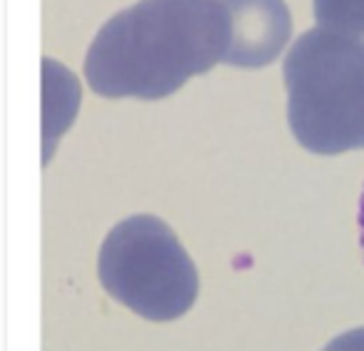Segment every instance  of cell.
<instances>
[{
	"instance_id": "6da1fadb",
	"label": "cell",
	"mask_w": 364,
	"mask_h": 351,
	"mask_svg": "<svg viewBox=\"0 0 364 351\" xmlns=\"http://www.w3.org/2000/svg\"><path fill=\"white\" fill-rule=\"evenodd\" d=\"M230 38L223 0H140L100 28L85 77L102 97L160 100L223 63Z\"/></svg>"
},
{
	"instance_id": "7a4b0ae2",
	"label": "cell",
	"mask_w": 364,
	"mask_h": 351,
	"mask_svg": "<svg viewBox=\"0 0 364 351\" xmlns=\"http://www.w3.org/2000/svg\"><path fill=\"white\" fill-rule=\"evenodd\" d=\"M287 120L294 140L314 155L364 147V38L312 28L284 60Z\"/></svg>"
},
{
	"instance_id": "3957f363",
	"label": "cell",
	"mask_w": 364,
	"mask_h": 351,
	"mask_svg": "<svg viewBox=\"0 0 364 351\" xmlns=\"http://www.w3.org/2000/svg\"><path fill=\"white\" fill-rule=\"evenodd\" d=\"M105 291L147 321H172L193 309L200 279L177 234L152 215H132L110 230L97 256Z\"/></svg>"
},
{
	"instance_id": "277c9868",
	"label": "cell",
	"mask_w": 364,
	"mask_h": 351,
	"mask_svg": "<svg viewBox=\"0 0 364 351\" xmlns=\"http://www.w3.org/2000/svg\"><path fill=\"white\" fill-rule=\"evenodd\" d=\"M232 21L225 60L232 68H264L279 58L292 36L284 0H223Z\"/></svg>"
},
{
	"instance_id": "5b68a950",
	"label": "cell",
	"mask_w": 364,
	"mask_h": 351,
	"mask_svg": "<svg viewBox=\"0 0 364 351\" xmlns=\"http://www.w3.org/2000/svg\"><path fill=\"white\" fill-rule=\"evenodd\" d=\"M314 21L322 28L364 38V0H314Z\"/></svg>"
},
{
	"instance_id": "8992f818",
	"label": "cell",
	"mask_w": 364,
	"mask_h": 351,
	"mask_svg": "<svg viewBox=\"0 0 364 351\" xmlns=\"http://www.w3.org/2000/svg\"><path fill=\"white\" fill-rule=\"evenodd\" d=\"M324 351H364V326L339 334L337 339L329 341Z\"/></svg>"
},
{
	"instance_id": "52a82bcc",
	"label": "cell",
	"mask_w": 364,
	"mask_h": 351,
	"mask_svg": "<svg viewBox=\"0 0 364 351\" xmlns=\"http://www.w3.org/2000/svg\"><path fill=\"white\" fill-rule=\"evenodd\" d=\"M357 227H359V247L364 252V190L359 195V212H357Z\"/></svg>"
}]
</instances>
